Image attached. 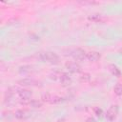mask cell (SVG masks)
Returning a JSON list of instances; mask_svg holds the SVG:
<instances>
[{
	"label": "cell",
	"instance_id": "15",
	"mask_svg": "<svg viewBox=\"0 0 122 122\" xmlns=\"http://www.w3.org/2000/svg\"><path fill=\"white\" fill-rule=\"evenodd\" d=\"M113 92H114V93H115L116 95L121 96V95H122V85L119 84V83L115 84L114 87H113Z\"/></svg>",
	"mask_w": 122,
	"mask_h": 122
},
{
	"label": "cell",
	"instance_id": "4",
	"mask_svg": "<svg viewBox=\"0 0 122 122\" xmlns=\"http://www.w3.org/2000/svg\"><path fill=\"white\" fill-rule=\"evenodd\" d=\"M118 111H119V108L117 105H112L106 112L105 113V118L110 121V122H112L113 120H115L117 114H118Z\"/></svg>",
	"mask_w": 122,
	"mask_h": 122
},
{
	"label": "cell",
	"instance_id": "12",
	"mask_svg": "<svg viewBox=\"0 0 122 122\" xmlns=\"http://www.w3.org/2000/svg\"><path fill=\"white\" fill-rule=\"evenodd\" d=\"M88 19H89L90 21H92V22H95V23H98V22H102V21L104 20L103 16H102L101 14H99V13L91 14V15L88 17Z\"/></svg>",
	"mask_w": 122,
	"mask_h": 122
},
{
	"label": "cell",
	"instance_id": "5",
	"mask_svg": "<svg viewBox=\"0 0 122 122\" xmlns=\"http://www.w3.org/2000/svg\"><path fill=\"white\" fill-rule=\"evenodd\" d=\"M17 83L20 86H23V87H38V86H42L40 81H38L36 79H33V78H23V79L18 80Z\"/></svg>",
	"mask_w": 122,
	"mask_h": 122
},
{
	"label": "cell",
	"instance_id": "16",
	"mask_svg": "<svg viewBox=\"0 0 122 122\" xmlns=\"http://www.w3.org/2000/svg\"><path fill=\"white\" fill-rule=\"evenodd\" d=\"M93 112H94V114H95L98 118H102V117H103L104 112H103V110H102L101 108H99V107L94 108V109H93Z\"/></svg>",
	"mask_w": 122,
	"mask_h": 122
},
{
	"label": "cell",
	"instance_id": "8",
	"mask_svg": "<svg viewBox=\"0 0 122 122\" xmlns=\"http://www.w3.org/2000/svg\"><path fill=\"white\" fill-rule=\"evenodd\" d=\"M59 82L61 83L62 86L66 87V86H69V85L71 83V76L69 75V73H67V72H62V73H60V75H59Z\"/></svg>",
	"mask_w": 122,
	"mask_h": 122
},
{
	"label": "cell",
	"instance_id": "3",
	"mask_svg": "<svg viewBox=\"0 0 122 122\" xmlns=\"http://www.w3.org/2000/svg\"><path fill=\"white\" fill-rule=\"evenodd\" d=\"M42 101L46 102V103H49V104H60V103L65 101V98L47 92V93H44L42 95Z\"/></svg>",
	"mask_w": 122,
	"mask_h": 122
},
{
	"label": "cell",
	"instance_id": "18",
	"mask_svg": "<svg viewBox=\"0 0 122 122\" xmlns=\"http://www.w3.org/2000/svg\"><path fill=\"white\" fill-rule=\"evenodd\" d=\"M86 122H97L93 117H88L87 119H86Z\"/></svg>",
	"mask_w": 122,
	"mask_h": 122
},
{
	"label": "cell",
	"instance_id": "13",
	"mask_svg": "<svg viewBox=\"0 0 122 122\" xmlns=\"http://www.w3.org/2000/svg\"><path fill=\"white\" fill-rule=\"evenodd\" d=\"M28 105H29V106H30L31 108L37 109V108H41V107L43 106V102H42V101H40V100L32 99V100L28 101Z\"/></svg>",
	"mask_w": 122,
	"mask_h": 122
},
{
	"label": "cell",
	"instance_id": "10",
	"mask_svg": "<svg viewBox=\"0 0 122 122\" xmlns=\"http://www.w3.org/2000/svg\"><path fill=\"white\" fill-rule=\"evenodd\" d=\"M14 116L15 118L17 119H27L28 117H30V112L26 110H23V109H18L15 111L14 112Z\"/></svg>",
	"mask_w": 122,
	"mask_h": 122
},
{
	"label": "cell",
	"instance_id": "14",
	"mask_svg": "<svg viewBox=\"0 0 122 122\" xmlns=\"http://www.w3.org/2000/svg\"><path fill=\"white\" fill-rule=\"evenodd\" d=\"M32 71V67L30 65H24V66H21L19 68V72L21 74H26V73H29Z\"/></svg>",
	"mask_w": 122,
	"mask_h": 122
},
{
	"label": "cell",
	"instance_id": "11",
	"mask_svg": "<svg viewBox=\"0 0 122 122\" xmlns=\"http://www.w3.org/2000/svg\"><path fill=\"white\" fill-rule=\"evenodd\" d=\"M109 71H110L111 73H112V75H114V76L119 77V76L121 75V71H120L119 68H118L117 66H115L114 64H111V65L109 66Z\"/></svg>",
	"mask_w": 122,
	"mask_h": 122
},
{
	"label": "cell",
	"instance_id": "6",
	"mask_svg": "<svg viewBox=\"0 0 122 122\" xmlns=\"http://www.w3.org/2000/svg\"><path fill=\"white\" fill-rule=\"evenodd\" d=\"M65 67H66V69H67L70 72H71V73H79V72L81 71V67H80L79 64L76 63V62H72V61L67 62V63L65 64Z\"/></svg>",
	"mask_w": 122,
	"mask_h": 122
},
{
	"label": "cell",
	"instance_id": "9",
	"mask_svg": "<svg viewBox=\"0 0 122 122\" xmlns=\"http://www.w3.org/2000/svg\"><path fill=\"white\" fill-rule=\"evenodd\" d=\"M100 58H101V54L98 51H94L87 52V55H86V59H88L91 62H96Z\"/></svg>",
	"mask_w": 122,
	"mask_h": 122
},
{
	"label": "cell",
	"instance_id": "2",
	"mask_svg": "<svg viewBox=\"0 0 122 122\" xmlns=\"http://www.w3.org/2000/svg\"><path fill=\"white\" fill-rule=\"evenodd\" d=\"M67 52L68 53H66V55H70L71 57H72L74 60H77V61H81V60L86 59V55H87V52L80 48H74V49L67 50Z\"/></svg>",
	"mask_w": 122,
	"mask_h": 122
},
{
	"label": "cell",
	"instance_id": "19",
	"mask_svg": "<svg viewBox=\"0 0 122 122\" xmlns=\"http://www.w3.org/2000/svg\"><path fill=\"white\" fill-rule=\"evenodd\" d=\"M119 52H120V53H121V54H122V49H121V50H120V51H119Z\"/></svg>",
	"mask_w": 122,
	"mask_h": 122
},
{
	"label": "cell",
	"instance_id": "17",
	"mask_svg": "<svg viewBox=\"0 0 122 122\" xmlns=\"http://www.w3.org/2000/svg\"><path fill=\"white\" fill-rule=\"evenodd\" d=\"M91 80V74L88 72H84L80 76V81L81 82H89Z\"/></svg>",
	"mask_w": 122,
	"mask_h": 122
},
{
	"label": "cell",
	"instance_id": "7",
	"mask_svg": "<svg viewBox=\"0 0 122 122\" xmlns=\"http://www.w3.org/2000/svg\"><path fill=\"white\" fill-rule=\"evenodd\" d=\"M17 94H18L19 98L22 99L23 101H29L32 92L30 90H27V89H18L17 90Z\"/></svg>",
	"mask_w": 122,
	"mask_h": 122
},
{
	"label": "cell",
	"instance_id": "1",
	"mask_svg": "<svg viewBox=\"0 0 122 122\" xmlns=\"http://www.w3.org/2000/svg\"><path fill=\"white\" fill-rule=\"evenodd\" d=\"M38 58L43 61V62H48L53 65H56L59 63L60 58L57 53L53 51H45V52H40L38 55Z\"/></svg>",
	"mask_w": 122,
	"mask_h": 122
}]
</instances>
